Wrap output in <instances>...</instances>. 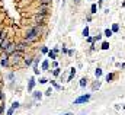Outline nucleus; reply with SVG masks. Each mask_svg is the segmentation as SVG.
<instances>
[{
  "instance_id": "f257e3e1",
  "label": "nucleus",
  "mask_w": 125,
  "mask_h": 115,
  "mask_svg": "<svg viewBox=\"0 0 125 115\" xmlns=\"http://www.w3.org/2000/svg\"><path fill=\"white\" fill-rule=\"evenodd\" d=\"M38 35H39V28L35 26V28H32V29L28 31V34H26V41H28V42H32V41H35V39L38 38Z\"/></svg>"
},
{
  "instance_id": "f03ea898",
  "label": "nucleus",
  "mask_w": 125,
  "mask_h": 115,
  "mask_svg": "<svg viewBox=\"0 0 125 115\" xmlns=\"http://www.w3.org/2000/svg\"><path fill=\"white\" fill-rule=\"evenodd\" d=\"M15 51H16V44L9 42V45H7V47H6V50H4V54H6V55H12Z\"/></svg>"
},
{
  "instance_id": "7ed1b4c3",
  "label": "nucleus",
  "mask_w": 125,
  "mask_h": 115,
  "mask_svg": "<svg viewBox=\"0 0 125 115\" xmlns=\"http://www.w3.org/2000/svg\"><path fill=\"white\" fill-rule=\"evenodd\" d=\"M20 55H22V51H15L13 54H12V60H10V64H16V63H19V60H20Z\"/></svg>"
},
{
  "instance_id": "20e7f679",
  "label": "nucleus",
  "mask_w": 125,
  "mask_h": 115,
  "mask_svg": "<svg viewBox=\"0 0 125 115\" xmlns=\"http://www.w3.org/2000/svg\"><path fill=\"white\" fill-rule=\"evenodd\" d=\"M90 99V95H85V96H80L74 101V105H79V103H83V102H87Z\"/></svg>"
},
{
  "instance_id": "39448f33",
  "label": "nucleus",
  "mask_w": 125,
  "mask_h": 115,
  "mask_svg": "<svg viewBox=\"0 0 125 115\" xmlns=\"http://www.w3.org/2000/svg\"><path fill=\"white\" fill-rule=\"evenodd\" d=\"M44 13H41V15H36V18H35V21H36V23L38 25H41V23H44Z\"/></svg>"
},
{
  "instance_id": "423d86ee",
  "label": "nucleus",
  "mask_w": 125,
  "mask_h": 115,
  "mask_svg": "<svg viewBox=\"0 0 125 115\" xmlns=\"http://www.w3.org/2000/svg\"><path fill=\"white\" fill-rule=\"evenodd\" d=\"M9 42H10L9 39H6V38H3V41H2V44H0V48H2V50L4 51V50H6V47L9 45Z\"/></svg>"
},
{
  "instance_id": "0eeeda50",
  "label": "nucleus",
  "mask_w": 125,
  "mask_h": 115,
  "mask_svg": "<svg viewBox=\"0 0 125 115\" xmlns=\"http://www.w3.org/2000/svg\"><path fill=\"white\" fill-rule=\"evenodd\" d=\"M25 48H26V42H20L19 45H16V50H19V51H23Z\"/></svg>"
},
{
  "instance_id": "6e6552de",
  "label": "nucleus",
  "mask_w": 125,
  "mask_h": 115,
  "mask_svg": "<svg viewBox=\"0 0 125 115\" xmlns=\"http://www.w3.org/2000/svg\"><path fill=\"white\" fill-rule=\"evenodd\" d=\"M34 86H35V80H34V79H31V82H29V86H28V89H29V90H32V89H34Z\"/></svg>"
},
{
  "instance_id": "1a4fd4ad",
  "label": "nucleus",
  "mask_w": 125,
  "mask_h": 115,
  "mask_svg": "<svg viewBox=\"0 0 125 115\" xmlns=\"http://www.w3.org/2000/svg\"><path fill=\"white\" fill-rule=\"evenodd\" d=\"M55 53H57V48H55L54 51H49V58H52V60H54V58H55Z\"/></svg>"
},
{
  "instance_id": "9d476101",
  "label": "nucleus",
  "mask_w": 125,
  "mask_h": 115,
  "mask_svg": "<svg viewBox=\"0 0 125 115\" xmlns=\"http://www.w3.org/2000/svg\"><path fill=\"white\" fill-rule=\"evenodd\" d=\"M74 74H76V70H74V69H71V71H70V76H69V80H71V79L74 77Z\"/></svg>"
},
{
  "instance_id": "9b49d317",
  "label": "nucleus",
  "mask_w": 125,
  "mask_h": 115,
  "mask_svg": "<svg viewBox=\"0 0 125 115\" xmlns=\"http://www.w3.org/2000/svg\"><path fill=\"white\" fill-rule=\"evenodd\" d=\"M86 85H87V80H86V79H81V80H80V86H81V87H85Z\"/></svg>"
},
{
  "instance_id": "f8f14e48",
  "label": "nucleus",
  "mask_w": 125,
  "mask_h": 115,
  "mask_svg": "<svg viewBox=\"0 0 125 115\" xmlns=\"http://www.w3.org/2000/svg\"><path fill=\"white\" fill-rule=\"evenodd\" d=\"M90 10H92V13H96V10H97V6H96V4H92Z\"/></svg>"
},
{
  "instance_id": "ddd939ff",
  "label": "nucleus",
  "mask_w": 125,
  "mask_h": 115,
  "mask_svg": "<svg viewBox=\"0 0 125 115\" xmlns=\"http://www.w3.org/2000/svg\"><path fill=\"white\" fill-rule=\"evenodd\" d=\"M112 34H113V32H112L111 29H106V31H105V37H111Z\"/></svg>"
},
{
  "instance_id": "4468645a",
  "label": "nucleus",
  "mask_w": 125,
  "mask_h": 115,
  "mask_svg": "<svg viewBox=\"0 0 125 115\" xmlns=\"http://www.w3.org/2000/svg\"><path fill=\"white\" fill-rule=\"evenodd\" d=\"M83 35H85V37H89V28H87V26L83 29Z\"/></svg>"
},
{
  "instance_id": "2eb2a0df",
  "label": "nucleus",
  "mask_w": 125,
  "mask_h": 115,
  "mask_svg": "<svg viewBox=\"0 0 125 115\" xmlns=\"http://www.w3.org/2000/svg\"><path fill=\"white\" fill-rule=\"evenodd\" d=\"M112 79H113V74H112V73H109V74L106 76V82H111Z\"/></svg>"
},
{
  "instance_id": "dca6fc26",
  "label": "nucleus",
  "mask_w": 125,
  "mask_h": 115,
  "mask_svg": "<svg viewBox=\"0 0 125 115\" xmlns=\"http://www.w3.org/2000/svg\"><path fill=\"white\" fill-rule=\"evenodd\" d=\"M49 3H51V0H41V4H45V6H48Z\"/></svg>"
},
{
  "instance_id": "f3484780",
  "label": "nucleus",
  "mask_w": 125,
  "mask_h": 115,
  "mask_svg": "<svg viewBox=\"0 0 125 115\" xmlns=\"http://www.w3.org/2000/svg\"><path fill=\"white\" fill-rule=\"evenodd\" d=\"M108 48H109V44H108V42H103V44H102V50H108Z\"/></svg>"
},
{
  "instance_id": "a211bd4d",
  "label": "nucleus",
  "mask_w": 125,
  "mask_h": 115,
  "mask_svg": "<svg viewBox=\"0 0 125 115\" xmlns=\"http://www.w3.org/2000/svg\"><path fill=\"white\" fill-rule=\"evenodd\" d=\"M118 29H119V26H118V25L115 23V25L112 26V32H118Z\"/></svg>"
},
{
  "instance_id": "6ab92c4d",
  "label": "nucleus",
  "mask_w": 125,
  "mask_h": 115,
  "mask_svg": "<svg viewBox=\"0 0 125 115\" xmlns=\"http://www.w3.org/2000/svg\"><path fill=\"white\" fill-rule=\"evenodd\" d=\"M12 108H13V109H16V108H19V102H13V105H12Z\"/></svg>"
},
{
  "instance_id": "aec40b11",
  "label": "nucleus",
  "mask_w": 125,
  "mask_h": 115,
  "mask_svg": "<svg viewBox=\"0 0 125 115\" xmlns=\"http://www.w3.org/2000/svg\"><path fill=\"white\" fill-rule=\"evenodd\" d=\"M42 69H44V70H47V69H48V61H44V64H42Z\"/></svg>"
},
{
  "instance_id": "412c9836",
  "label": "nucleus",
  "mask_w": 125,
  "mask_h": 115,
  "mask_svg": "<svg viewBox=\"0 0 125 115\" xmlns=\"http://www.w3.org/2000/svg\"><path fill=\"white\" fill-rule=\"evenodd\" d=\"M101 74H102V70H101V69H97V70H96V76L99 77V76H101Z\"/></svg>"
},
{
  "instance_id": "4be33fe9",
  "label": "nucleus",
  "mask_w": 125,
  "mask_h": 115,
  "mask_svg": "<svg viewBox=\"0 0 125 115\" xmlns=\"http://www.w3.org/2000/svg\"><path fill=\"white\" fill-rule=\"evenodd\" d=\"M31 63H32V58H26V60H25V64H28V66H29Z\"/></svg>"
},
{
  "instance_id": "5701e85b",
  "label": "nucleus",
  "mask_w": 125,
  "mask_h": 115,
  "mask_svg": "<svg viewBox=\"0 0 125 115\" xmlns=\"http://www.w3.org/2000/svg\"><path fill=\"white\" fill-rule=\"evenodd\" d=\"M13 111H15V109H13V108H10L9 111H7V115H13Z\"/></svg>"
},
{
  "instance_id": "b1692460",
  "label": "nucleus",
  "mask_w": 125,
  "mask_h": 115,
  "mask_svg": "<svg viewBox=\"0 0 125 115\" xmlns=\"http://www.w3.org/2000/svg\"><path fill=\"white\" fill-rule=\"evenodd\" d=\"M54 74H55V76L60 74V69H55V70H54Z\"/></svg>"
},
{
  "instance_id": "393cba45",
  "label": "nucleus",
  "mask_w": 125,
  "mask_h": 115,
  "mask_svg": "<svg viewBox=\"0 0 125 115\" xmlns=\"http://www.w3.org/2000/svg\"><path fill=\"white\" fill-rule=\"evenodd\" d=\"M101 38H102V35H96V37H95L93 39H95V41H99V39H101Z\"/></svg>"
},
{
  "instance_id": "a878e982",
  "label": "nucleus",
  "mask_w": 125,
  "mask_h": 115,
  "mask_svg": "<svg viewBox=\"0 0 125 115\" xmlns=\"http://www.w3.org/2000/svg\"><path fill=\"white\" fill-rule=\"evenodd\" d=\"M51 93H52V90H51V89H48V90H47V93H45V95H48V96H49V95H51Z\"/></svg>"
},
{
  "instance_id": "bb28decb",
  "label": "nucleus",
  "mask_w": 125,
  "mask_h": 115,
  "mask_svg": "<svg viewBox=\"0 0 125 115\" xmlns=\"http://www.w3.org/2000/svg\"><path fill=\"white\" fill-rule=\"evenodd\" d=\"M35 98H41V92H35Z\"/></svg>"
},
{
  "instance_id": "cd10ccee",
  "label": "nucleus",
  "mask_w": 125,
  "mask_h": 115,
  "mask_svg": "<svg viewBox=\"0 0 125 115\" xmlns=\"http://www.w3.org/2000/svg\"><path fill=\"white\" fill-rule=\"evenodd\" d=\"M3 111H4V106H2V108H0V114H2Z\"/></svg>"
},
{
  "instance_id": "c85d7f7f",
  "label": "nucleus",
  "mask_w": 125,
  "mask_h": 115,
  "mask_svg": "<svg viewBox=\"0 0 125 115\" xmlns=\"http://www.w3.org/2000/svg\"><path fill=\"white\" fill-rule=\"evenodd\" d=\"M3 37V32H2V29H0V38H2Z\"/></svg>"
},
{
  "instance_id": "c756f323",
  "label": "nucleus",
  "mask_w": 125,
  "mask_h": 115,
  "mask_svg": "<svg viewBox=\"0 0 125 115\" xmlns=\"http://www.w3.org/2000/svg\"><path fill=\"white\" fill-rule=\"evenodd\" d=\"M2 98H3V93H2V92H0V99H2Z\"/></svg>"
},
{
  "instance_id": "7c9ffc66",
  "label": "nucleus",
  "mask_w": 125,
  "mask_h": 115,
  "mask_svg": "<svg viewBox=\"0 0 125 115\" xmlns=\"http://www.w3.org/2000/svg\"><path fill=\"white\" fill-rule=\"evenodd\" d=\"M0 87H2V83H0Z\"/></svg>"
}]
</instances>
